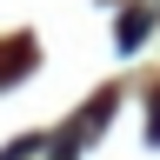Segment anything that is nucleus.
<instances>
[{
  "mask_svg": "<svg viewBox=\"0 0 160 160\" xmlns=\"http://www.w3.org/2000/svg\"><path fill=\"white\" fill-rule=\"evenodd\" d=\"M140 33H147V13H127V20H120V47H140Z\"/></svg>",
  "mask_w": 160,
  "mask_h": 160,
  "instance_id": "nucleus-1",
  "label": "nucleus"
},
{
  "mask_svg": "<svg viewBox=\"0 0 160 160\" xmlns=\"http://www.w3.org/2000/svg\"><path fill=\"white\" fill-rule=\"evenodd\" d=\"M147 140H160V93H153V120H147Z\"/></svg>",
  "mask_w": 160,
  "mask_h": 160,
  "instance_id": "nucleus-2",
  "label": "nucleus"
}]
</instances>
